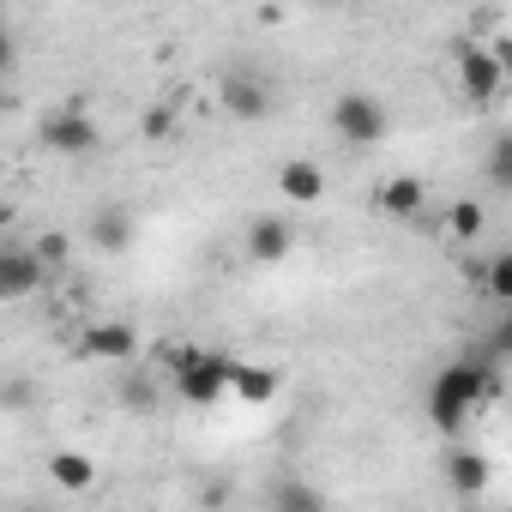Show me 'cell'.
Wrapping results in <instances>:
<instances>
[{
    "instance_id": "1",
    "label": "cell",
    "mask_w": 512,
    "mask_h": 512,
    "mask_svg": "<svg viewBox=\"0 0 512 512\" xmlns=\"http://www.w3.org/2000/svg\"><path fill=\"white\" fill-rule=\"evenodd\" d=\"M494 392V380L482 374V368H470V362H458V368H446L440 380H434V392H428V410H434V422L446 428V434H458L464 428V416L482 404Z\"/></svg>"
},
{
    "instance_id": "2",
    "label": "cell",
    "mask_w": 512,
    "mask_h": 512,
    "mask_svg": "<svg viewBox=\"0 0 512 512\" xmlns=\"http://www.w3.org/2000/svg\"><path fill=\"white\" fill-rule=\"evenodd\" d=\"M332 127H338L344 145H380L392 121H386V103H380V97H368V91H344V97L332 103Z\"/></svg>"
},
{
    "instance_id": "3",
    "label": "cell",
    "mask_w": 512,
    "mask_h": 512,
    "mask_svg": "<svg viewBox=\"0 0 512 512\" xmlns=\"http://www.w3.org/2000/svg\"><path fill=\"white\" fill-rule=\"evenodd\" d=\"M43 145L55 157H85V151L103 145V127L85 109H55V115H43Z\"/></svg>"
},
{
    "instance_id": "4",
    "label": "cell",
    "mask_w": 512,
    "mask_h": 512,
    "mask_svg": "<svg viewBox=\"0 0 512 512\" xmlns=\"http://www.w3.org/2000/svg\"><path fill=\"white\" fill-rule=\"evenodd\" d=\"M229 368H235V362H223V356H199V350H187L181 368H175V392H181L187 404H211V398L229 392Z\"/></svg>"
},
{
    "instance_id": "5",
    "label": "cell",
    "mask_w": 512,
    "mask_h": 512,
    "mask_svg": "<svg viewBox=\"0 0 512 512\" xmlns=\"http://www.w3.org/2000/svg\"><path fill=\"white\" fill-rule=\"evenodd\" d=\"M458 85H464V97H470V103H494V97H500V85H506L500 55H494V49L464 43V49H458Z\"/></svg>"
},
{
    "instance_id": "6",
    "label": "cell",
    "mask_w": 512,
    "mask_h": 512,
    "mask_svg": "<svg viewBox=\"0 0 512 512\" xmlns=\"http://www.w3.org/2000/svg\"><path fill=\"white\" fill-rule=\"evenodd\" d=\"M43 278H49V266H43V253L37 247H7L0 253V296L7 302H25L31 290H43Z\"/></svg>"
},
{
    "instance_id": "7",
    "label": "cell",
    "mask_w": 512,
    "mask_h": 512,
    "mask_svg": "<svg viewBox=\"0 0 512 512\" xmlns=\"http://www.w3.org/2000/svg\"><path fill=\"white\" fill-rule=\"evenodd\" d=\"M290 247H296V229H290V217H253V229H247V253L253 260H290Z\"/></svg>"
},
{
    "instance_id": "8",
    "label": "cell",
    "mask_w": 512,
    "mask_h": 512,
    "mask_svg": "<svg viewBox=\"0 0 512 512\" xmlns=\"http://www.w3.org/2000/svg\"><path fill=\"white\" fill-rule=\"evenodd\" d=\"M223 109H229L235 121H260V115L272 109V97H266V85L253 79V73H229V79H223Z\"/></svg>"
},
{
    "instance_id": "9",
    "label": "cell",
    "mask_w": 512,
    "mask_h": 512,
    "mask_svg": "<svg viewBox=\"0 0 512 512\" xmlns=\"http://www.w3.org/2000/svg\"><path fill=\"white\" fill-rule=\"evenodd\" d=\"M139 350V332L127 326V320H97L91 332H85V356H103V362H127Z\"/></svg>"
},
{
    "instance_id": "10",
    "label": "cell",
    "mask_w": 512,
    "mask_h": 512,
    "mask_svg": "<svg viewBox=\"0 0 512 512\" xmlns=\"http://www.w3.org/2000/svg\"><path fill=\"white\" fill-rule=\"evenodd\" d=\"M278 187H284L296 205H314V199H326V169L308 163V157H290V163L278 169Z\"/></svg>"
},
{
    "instance_id": "11",
    "label": "cell",
    "mask_w": 512,
    "mask_h": 512,
    "mask_svg": "<svg viewBox=\"0 0 512 512\" xmlns=\"http://www.w3.org/2000/svg\"><path fill=\"white\" fill-rule=\"evenodd\" d=\"M422 193H428V187H422L416 175H386V181L374 187V205H380L386 217H416V211H422Z\"/></svg>"
},
{
    "instance_id": "12",
    "label": "cell",
    "mask_w": 512,
    "mask_h": 512,
    "mask_svg": "<svg viewBox=\"0 0 512 512\" xmlns=\"http://www.w3.org/2000/svg\"><path fill=\"white\" fill-rule=\"evenodd\" d=\"M91 241H97L103 253H121V247L133 241V211H121V205L91 211Z\"/></svg>"
},
{
    "instance_id": "13",
    "label": "cell",
    "mask_w": 512,
    "mask_h": 512,
    "mask_svg": "<svg viewBox=\"0 0 512 512\" xmlns=\"http://www.w3.org/2000/svg\"><path fill=\"white\" fill-rule=\"evenodd\" d=\"M49 482L85 494V488L97 482V458H85V452H55V458H49Z\"/></svg>"
},
{
    "instance_id": "14",
    "label": "cell",
    "mask_w": 512,
    "mask_h": 512,
    "mask_svg": "<svg viewBox=\"0 0 512 512\" xmlns=\"http://www.w3.org/2000/svg\"><path fill=\"white\" fill-rule=\"evenodd\" d=\"M229 392H241L247 404H266V398L278 392V374H272V368H253V362H235V368H229Z\"/></svg>"
},
{
    "instance_id": "15",
    "label": "cell",
    "mask_w": 512,
    "mask_h": 512,
    "mask_svg": "<svg viewBox=\"0 0 512 512\" xmlns=\"http://www.w3.org/2000/svg\"><path fill=\"white\" fill-rule=\"evenodd\" d=\"M446 482H452L458 494H476V488L488 482V458H482V452H464V446H458V452L446 458Z\"/></svg>"
},
{
    "instance_id": "16",
    "label": "cell",
    "mask_w": 512,
    "mask_h": 512,
    "mask_svg": "<svg viewBox=\"0 0 512 512\" xmlns=\"http://www.w3.org/2000/svg\"><path fill=\"white\" fill-rule=\"evenodd\" d=\"M272 512H326V494L314 488V482H278V494H272Z\"/></svg>"
},
{
    "instance_id": "17",
    "label": "cell",
    "mask_w": 512,
    "mask_h": 512,
    "mask_svg": "<svg viewBox=\"0 0 512 512\" xmlns=\"http://www.w3.org/2000/svg\"><path fill=\"white\" fill-rule=\"evenodd\" d=\"M482 290H488L494 302H512V253H494V260H488V272H482Z\"/></svg>"
},
{
    "instance_id": "18",
    "label": "cell",
    "mask_w": 512,
    "mask_h": 512,
    "mask_svg": "<svg viewBox=\"0 0 512 512\" xmlns=\"http://www.w3.org/2000/svg\"><path fill=\"white\" fill-rule=\"evenodd\" d=\"M446 223H452V235H458V241H476V235H482V205H476V199H458Z\"/></svg>"
},
{
    "instance_id": "19",
    "label": "cell",
    "mask_w": 512,
    "mask_h": 512,
    "mask_svg": "<svg viewBox=\"0 0 512 512\" xmlns=\"http://www.w3.org/2000/svg\"><path fill=\"white\" fill-rule=\"evenodd\" d=\"M488 181H494V187H512V139H494V151H488Z\"/></svg>"
},
{
    "instance_id": "20",
    "label": "cell",
    "mask_w": 512,
    "mask_h": 512,
    "mask_svg": "<svg viewBox=\"0 0 512 512\" xmlns=\"http://www.w3.org/2000/svg\"><path fill=\"white\" fill-rule=\"evenodd\" d=\"M37 253H43V266H61V260H67V235H43Z\"/></svg>"
},
{
    "instance_id": "21",
    "label": "cell",
    "mask_w": 512,
    "mask_h": 512,
    "mask_svg": "<svg viewBox=\"0 0 512 512\" xmlns=\"http://www.w3.org/2000/svg\"><path fill=\"white\" fill-rule=\"evenodd\" d=\"M121 398H127L133 410H151V404H157V392H151L145 380H127V392H121Z\"/></svg>"
},
{
    "instance_id": "22",
    "label": "cell",
    "mask_w": 512,
    "mask_h": 512,
    "mask_svg": "<svg viewBox=\"0 0 512 512\" xmlns=\"http://www.w3.org/2000/svg\"><path fill=\"white\" fill-rule=\"evenodd\" d=\"M139 127H145V139H169V109H151Z\"/></svg>"
},
{
    "instance_id": "23",
    "label": "cell",
    "mask_w": 512,
    "mask_h": 512,
    "mask_svg": "<svg viewBox=\"0 0 512 512\" xmlns=\"http://www.w3.org/2000/svg\"><path fill=\"white\" fill-rule=\"evenodd\" d=\"M31 512H43V506H31Z\"/></svg>"
}]
</instances>
